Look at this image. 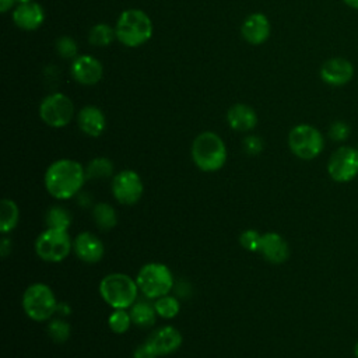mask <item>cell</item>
I'll return each instance as SVG.
<instances>
[{"mask_svg": "<svg viewBox=\"0 0 358 358\" xmlns=\"http://www.w3.org/2000/svg\"><path fill=\"white\" fill-rule=\"evenodd\" d=\"M84 166L69 158L52 162L45 172V187L57 200H67L78 193L85 182Z\"/></svg>", "mask_w": 358, "mask_h": 358, "instance_id": "6da1fadb", "label": "cell"}, {"mask_svg": "<svg viewBox=\"0 0 358 358\" xmlns=\"http://www.w3.org/2000/svg\"><path fill=\"white\" fill-rule=\"evenodd\" d=\"M192 158L199 169L214 172L224 166L227 161V147L218 134L203 131L193 140Z\"/></svg>", "mask_w": 358, "mask_h": 358, "instance_id": "7a4b0ae2", "label": "cell"}, {"mask_svg": "<svg viewBox=\"0 0 358 358\" xmlns=\"http://www.w3.org/2000/svg\"><path fill=\"white\" fill-rule=\"evenodd\" d=\"M115 32L119 42L129 48H136L151 38L152 22L144 11L138 8H129L119 15Z\"/></svg>", "mask_w": 358, "mask_h": 358, "instance_id": "3957f363", "label": "cell"}, {"mask_svg": "<svg viewBox=\"0 0 358 358\" xmlns=\"http://www.w3.org/2000/svg\"><path fill=\"white\" fill-rule=\"evenodd\" d=\"M137 282L123 273H110L99 282V294L102 299L113 309L130 308L137 299Z\"/></svg>", "mask_w": 358, "mask_h": 358, "instance_id": "277c9868", "label": "cell"}, {"mask_svg": "<svg viewBox=\"0 0 358 358\" xmlns=\"http://www.w3.org/2000/svg\"><path fill=\"white\" fill-rule=\"evenodd\" d=\"M57 305L53 291L43 282L31 284L22 294V309L35 322L50 319L57 310Z\"/></svg>", "mask_w": 358, "mask_h": 358, "instance_id": "5b68a950", "label": "cell"}, {"mask_svg": "<svg viewBox=\"0 0 358 358\" xmlns=\"http://www.w3.org/2000/svg\"><path fill=\"white\" fill-rule=\"evenodd\" d=\"M136 282L144 296L148 299H157L168 295L173 287V277L165 264L147 263L140 268Z\"/></svg>", "mask_w": 358, "mask_h": 358, "instance_id": "8992f818", "label": "cell"}, {"mask_svg": "<svg viewBox=\"0 0 358 358\" xmlns=\"http://www.w3.org/2000/svg\"><path fill=\"white\" fill-rule=\"evenodd\" d=\"M288 147L295 157L309 161L323 151L324 138L316 127L301 123L294 126L288 133Z\"/></svg>", "mask_w": 358, "mask_h": 358, "instance_id": "52a82bcc", "label": "cell"}, {"mask_svg": "<svg viewBox=\"0 0 358 358\" xmlns=\"http://www.w3.org/2000/svg\"><path fill=\"white\" fill-rule=\"evenodd\" d=\"M73 249V241L67 229L48 228L35 241L36 255L50 263H57L66 259Z\"/></svg>", "mask_w": 358, "mask_h": 358, "instance_id": "ba28073f", "label": "cell"}, {"mask_svg": "<svg viewBox=\"0 0 358 358\" xmlns=\"http://www.w3.org/2000/svg\"><path fill=\"white\" fill-rule=\"evenodd\" d=\"M74 115L71 99L60 92L45 96L39 105V116L45 124L50 127H64L70 123Z\"/></svg>", "mask_w": 358, "mask_h": 358, "instance_id": "9c48e42d", "label": "cell"}, {"mask_svg": "<svg viewBox=\"0 0 358 358\" xmlns=\"http://www.w3.org/2000/svg\"><path fill=\"white\" fill-rule=\"evenodd\" d=\"M327 173L337 183H347L358 175V150L341 145L327 161Z\"/></svg>", "mask_w": 358, "mask_h": 358, "instance_id": "30bf717a", "label": "cell"}, {"mask_svg": "<svg viewBox=\"0 0 358 358\" xmlns=\"http://www.w3.org/2000/svg\"><path fill=\"white\" fill-rule=\"evenodd\" d=\"M143 190L144 186L141 178L131 169L120 171L112 179V193L120 204H136L141 199Z\"/></svg>", "mask_w": 358, "mask_h": 358, "instance_id": "8fae6325", "label": "cell"}, {"mask_svg": "<svg viewBox=\"0 0 358 358\" xmlns=\"http://www.w3.org/2000/svg\"><path fill=\"white\" fill-rule=\"evenodd\" d=\"M320 78L331 87H341L354 77V66L344 57L327 59L320 67Z\"/></svg>", "mask_w": 358, "mask_h": 358, "instance_id": "7c38bea8", "label": "cell"}, {"mask_svg": "<svg viewBox=\"0 0 358 358\" xmlns=\"http://www.w3.org/2000/svg\"><path fill=\"white\" fill-rule=\"evenodd\" d=\"M71 76L73 78L84 85L96 84L103 74L102 63L90 55L77 56L71 63Z\"/></svg>", "mask_w": 358, "mask_h": 358, "instance_id": "4fadbf2b", "label": "cell"}, {"mask_svg": "<svg viewBox=\"0 0 358 358\" xmlns=\"http://www.w3.org/2000/svg\"><path fill=\"white\" fill-rule=\"evenodd\" d=\"M73 250L76 256L84 263H98L103 257V243L91 232H81L73 241Z\"/></svg>", "mask_w": 358, "mask_h": 358, "instance_id": "5bb4252c", "label": "cell"}, {"mask_svg": "<svg viewBox=\"0 0 358 358\" xmlns=\"http://www.w3.org/2000/svg\"><path fill=\"white\" fill-rule=\"evenodd\" d=\"M259 253L273 264H281L289 257V246L287 241L277 232H267L262 235Z\"/></svg>", "mask_w": 358, "mask_h": 358, "instance_id": "9a60e30c", "label": "cell"}, {"mask_svg": "<svg viewBox=\"0 0 358 358\" xmlns=\"http://www.w3.org/2000/svg\"><path fill=\"white\" fill-rule=\"evenodd\" d=\"M158 357L175 352L182 344V334L173 326H164L155 330L147 340Z\"/></svg>", "mask_w": 358, "mask_h": 358, "instance_id": "2e32d148", "label": "cell"}, {"mask_svg": "<svg viewBox=\"0 0 358 358\" xmlns=\"http://www.w3.org/2000/svg\"><path fill=\"white\" fill-rule=\"evenodd\" d=\"M270 21L268 18L262 13L250 14L242 24L241 32L246 42L250 45H260L266 42L270 36Z\"/></svg>", "mask_w": 358, "mask_h": 358, "instance_id": "e0dca14e", "label": "cell"}, {"mask_svg": "<svg viewBox=\"0 0 358 358\" xmlns=\"http://www.w3.org/2000/svg\"><path fill=\"white\" fill-rule=\"evenodd\" d=\"M15 25L25 31H34L39 28L45 20V11L41 4L35 1L21 3L13 13Z\"/></svg>", "mask_w": 358, "mask_h": 358, "instance_id": "ac0fdd59", "label": "cell"}, {"mask_svg": "<svg viewBox=\"0 0 358 358\" xmlns=\"http://www.w3.org/2000/svg\"><path fill=\"white\" fill-rule=\"evenodd\" d=\"M77 123L83 133H85L90 137H98L105 130L106 119L99 108L88 105L78 112Z\"/></svg>", "mask_w": 358, "mask_h": 358, "instance_id": "d6986e66", "label": "cell"}, {"mask_svg": "<svg viewBox=\"0 0 358 358\" xmlns=\"http://www.w3.org/2000/svg\"><path fill=\"white\" fill-rule=\"evenodd\" d=\"M227 122L236 131H249L257 124V115L249 105L235 103L227 112Z\"/></svg>", "mask_w": 358, "mask_h": 358, "instance_id": "ffe728a7", "label": "cell"}, {"mask_svg": "<svg viewBox=\"0 0 358 358\" xmlns=\"http://www.w3.org/2000/svg\"><path fill=\"white\" fill-rule=\"evenodd\" d=\"M131 322L138 327H151L155 323V308L148 302H134L130 306Z\"/></svg>", "mask_w": 358, "mask_h": 358, "instance_id": "44dd1931", "label": "cell"}, {"mask_svg": "<svg viewBox=\"0 0 358 358\" xmlns=\"http://www.w3.org/2000/svg\"><path fill=\"white\" fill-rule=\"evenodd\" d=\"M18 207L10 199H3L0 204V232L7 234L13 231L18 222Z\"/></svg>", "mask_w": 358, "mask_h": 358, "instance_id": "7402d4cb", "label": "cell"}, {"mask_svg": "<svg viewBox=\"0 0 358 358\" xmlns=\"http://www.w3.org/2000/svg\"><path fill=\"white\" fill-rule=\"evenodd\" d=\"M92 217H94V221H95L96 227L99 229H102V231L112 229L116 225V222H117L116 211L108 203H98L94 207Z\"/></svg>", "mask_w": 358, "mask_h": 358, "instance_id": "603a6c76", "label": "cell"}, {"mask_svg": "<svg viewBox=\"0 0 358 358\" xmlns=\"http://www.w3.org/2000/svg\"><path fill=\"white\" fill-rule=\"evenodd\" d=\"M84 169L87 179H105L113 173V164L109 158L96 157L91 159Z\"/></svg>", "mask_w": 358, "mask_h": 358, "instance_id": "cb8c5ba5", "label": "cell"}, {"mask_svg": "<svg viewBox=\"0 0 358 358\" xmlns=\"http://www.w3.org/2000/svg\"><path fill=\"white\" fill-rule=\"evenodd\" d=\"M115 36H116V32L110 25L105 22H99L90 29L88 41L94 46H108Z\"/></svg>", "mask_w": 358, "mask_h": 358, "instance_id": "d4e9b609", "label": "cell"}, {"mask_svg": "<svg viewBox=\"0 0 358 358\" xmlns=\"http://www.w3.org/2000/svg\"><path fill=\"white\" fill-rule=\"evenodd\" d=\"M45 222H46L48 228L67 229L71 224V215L62 206H53L48 210V213L45 215Z\"/></svg>", "mask_w": 358, "mask_h": 358, "instance_id": "484cf974", "label": "cell"}, {"mask_svg": "<svg viewBox=\"0 0 358 358\" xmlns=\"http://www.w3.org/2000/svg\"><path fill=\"white\" fill-rule=\"evenodd\" d=\"M154 308H155L157 315H159L161 317L172 319L179 313L180 305L175 296L164 295V296L157 298V301L154 302Z\"/></svg>", "mask_w": 358, "mask_h": 358, "instance_id": "4316f807", "label": "cell"}, {"mask_svg": "<svg viewBox=\"0 0 358 358\" xmlns=\"http://www.w3.org/2000/svg\"><path fill=\"white\" fill-rule=\"evenodd\" d=\"M131 323L130 313L126 312V309H115L108 317V326L116 334L126 333Z\"/></svg>", "mask_w": 358, "mask_h": 358, "instance_id": "83f0119b", "label": "cell"}, {"mask_svg": "<svg viewBox=\"0 0 358 358\" xmlns=\"http://www.w3.org/2000/svg\"><path fill=\"white\" fill-rule=\"evenodd\" d=\"M48 334L55 343H64L70 337V324L63 319H53L48 326Z\"/></svg>", "mask_w": 358, "mask_h": 358, "instance_id": "f1b7e54d", "label": "cell"}, {"mask_svg": "<svg viewBox=\"0 0 358 358\" xmlns=\"http://www.w3.org/2000/svg\"><path fill=\"white\" fill-rule=\"evenodd\" d=\"M55 48H56V52L63 59H76L77 57L78 48H77L76 41L73 38H70V36H60L56 41Z\"/></svg>", "mask_w": 358, "mask_h": 358, "instance_id": "f546056e", "label": "cell"}, {"mask_svg": "<svg viewBox=\"0 0 358 358\" xmlns=\"http://www.w3.org/2000/svg\"><path fill=\"white\" fill-rule=\"evenodd\" d=\"M262 235L255 229H246L239 236V243L249 252H259Z\"/></svg>", "mask_w": 358, "mask_h": 358, "instance_id": "4dcf8cb0", "label": "cell"}, {"mask_svg": "<svg viewBox=\"0 0 358 358\" xmlns=\"http://www.w3.org/2000/svg\"><path fill=\"white\" fill-rule=\"evenodd\" d=\"M350 133H351L350 124L343 120H336L329 127V137L333 141H344L350 137Z\"/></svg>", "mask_w": 358, "mask_h": 358, "instance_id": "1f68e13d", "label": "cell"}, {"mask_svg": "<svg viewBox=\"0 0 358 358\" xmlns=\"http://www.w3.org/2000/svg\"><path fill=\"white\" fill-rule=\"evenodd\" d=\"M242 145H243L245 152L249 154V155H257L263 150V141L257 136H248V137H245Z\"/></svg>", "mask_w": 358, "mask_h": 358, "instance_id": "d6a6232c", "label": "cell"}, {"mask_svg": "<svg viewBox=\"0 0 358 358\" xmlns=\"http://www.w3.org/2000/svg\"><path fill=\"white\" fill-rule=\"evenodd\" d=\"M158 355L154 352L151 345L145 341L144 344L138 345L133 354V358H157Z\"/></svg>", "mask_w": 358, "mask_h": 358, "instance_id": "836d02e7", "label": "cell"}, {"mask_svg": "<svg viewBox=\"0 0 358 358\" xmlns=\"http://www.w3.org/2000/svg\"><path fill=\"white\" fill-rule=\"evenodd\" d=\"M10 252H11V243H10V239L3 238V239H1V242H0V255H1L3 257H6Z\"/></svg>", "mask_w": 358, "mask_h": 358, "instance_id": "e575fe53", "label": "cell"}, {"mask_svg": "<svg viewBox=\"0 0 358 358\" xmlns=\"http://www.w3.org/2000/svg\"><path fill=\"white\" fill-rule=\"evenodd\" d=\"M17 0H0V11L6 13Z\"/></svg>", "mask_w": 358, "mask_h": 358, "instance_id": "d590c367", "label": "cell"}, {"mask_svg": "<svg viewBox=\"0 0 358 358\" xmlns=\"http://www.w3.org/2000/svg\"><path fill=\"white\" fill-rule=\"evenodd\" d=\"M348 7L358 10V0H343Z\"/></svg>", "mask_w": 358, "mask_h": 358, "instance_id": "8d00e7d4", "label": "cell"}, {"mask_svg": "<svg viewBox=\"0 0 358 358\" xmlns=\"http://www.w3.org/2000/svg\"><path fill=\"white\" fill-rule=\"evenodd\" d=\"M354 354H355V357L358 358V343L354 345Z\"/></svg>", "mask_w": 358, "mask_h": 358, "instance_id": "74e56055", "label": "cell"}, {"mask_svg": "<svg viewBox=\"0 0 358 358\" xmlns=\"http://www.w3.org/2000/svg\"><path fill=\"white\" fill-rule=\"evenodd\" d=\"M17 1L21 4V3H28V1H31V0H17Z\"/></svg>", "mask_w": 358, "mask_h": 358, "instance_id": "f35d334b", "label": "cell"}]
</instances>
